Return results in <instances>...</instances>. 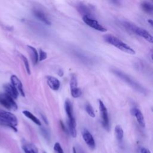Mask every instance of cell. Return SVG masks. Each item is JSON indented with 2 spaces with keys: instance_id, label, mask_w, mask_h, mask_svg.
<instances>
[{
  "instance_id": "4fadbf2b",
  "label": "cell",
  "mask_w": 153,
  "mask_h": 153,
  "mask_svg": "<svg viewBox=\"0 0 153 153\" xmlns=\"http://www.w3.org/2000/svg\"><path fill=\"white\" fill-rule=\"evenodd\" d=\"M4 88L5 93L10 96L11 97H13L14 99L17 98L19 93L11 84H5L4 85Z\"/></svg>"
},
{
  "instance_id": "d6a6232c",
  "label": "cell",
  "mask_w": 153,
  "mask_h": 153,
  "mask_svg": "<svg viewBox=\"0 0 153 153\" xmlns=\"http://www.w3.org/2000/svg\"><path fill=\"white\" fill-rule=\"evenodd\" d=\"M152 112H153V108H152Z\"/></svg>"
},
{
  "instance_id": "836d02e7",
  "label": "cell",
  "mask_w": 153,
  "mask_h": 153,
  "mask_svg": "<svg viewBox=\"0 0 153 153\" xmlns=\"http://www.w3.org/2000/svg\"><path fill=\"white\" fill-rule=\"evenodd\" d=\"M44 153H46V152H44Z\"/></svg>"
},
{
  "instance_id": "e0dca14e",
  "label": "cell",
  "mask_w": 153,
  "mask_h": 153,
  "mask_svg": "<svg viewBox=\"0 0 153 153\" xmlns=\"http://www.w3.org/2000/svg\"><path fill=\"white\" fill-rule=\"evenodd\" d=\"M78 10L81 14L83 15V16H88L90 17H91V16H92L91 9L88 7L86 6L84 4L79 5L78 6Z\"/></svg>"
},
{
  "instance_id": "7c38bea8",
  "label": "cell",
  "mask_w": 153,
  "mask_h": 153,
  "mask_svg": "<svg viewBox=\"0 0 153 153\" xmlns=\"http://www.w3.org/2000/svg\"><path fill=\"white\" fill-rule=\"evenodd\" d=\"M47 82L49 87L54 91H57L60 88V83L59 80L53 76H48L47 77Z\"/></svg>"
},
{
  "instance_id": "d6986e66",
  "label": "cell",
  "mask_w": 153,
  "mask_h": 153,
  "mask_svg": "<svg viewBox=\"0 0 153 153\" xmlns=\"http://www.w3.org/2000/svg\"><path fill=\"white\" fill-rule=\"evenodd\" d=\"M23 114L25 115V116H26V117L29 118L30 120H32L36 125L39 126H41V123L40 120L37 117H36L33 114H32L30 112L25 110V111H23Z\"/></svg>"
},
{
  "instance_id": "d4e9b609",
  "label": "cell",
  "mask_w": 153,
  "mask_h": 153,
  "mask_svg": "<svg viewBox=\"0 0 153 153\" xmlns=\"http://www.w3.org/2000/svg\"><path fill=\"white\" fill-rule=\"evenodd\" d=\"M54 150L57 152V153H64L63 150L60 145V144L59 142L55 143L54 145Z\"/></svg>"
},
{
  "instance_id": "f1b7e54d",
  "label": "cell",
  "mask_w": 153,
  "mask_h": 153,
  "mask_svg": "<svg viewBox=\"0 0 153 153\" xmlns=\"http://www.w3.org/2000/svg\"><path fill=\"white\" fill-rule=\"evenodd\" d=\"M148 22L149 23V24L153 27V20L152 19H149L148 20Z\"/></svg>"
},
{
  "instance_id": "ac0fdd59",
  "label": "cell",
  "mask_w": 153,
  "mask_h": 153,
  "mask_svg": "<svg viewBox=\"0 0 153 153\" xmlns=\"http://www.w3.org/2000/svg\"><path fill=\"white\" fill-rule=\"evenodd\" d=\"M141 8L145 12L153 14V4L148 1H142L141 2Z\"/></svg>"
},
{
  "instance_id": "9a60e30c",
  "label": "cell",
  "mask_w": 153,
  "mask_h": 153,
  "mask_svg": "<svg viewBox=\"0 0 153 153\" xmlns=\"http://www.w3.org/2000/svg\"><path fill=\"white\" fill-rule=\"evenodd\" d=\"M27 47L29 54L32 63L35 65L37 63L38 61L39 60V54L37 52V50H36L35 48L30 45H27Z\"/></svg>"
},
{
  "instance_id": "52a82bcc",
  "label": "cell",
  "mask_w": 153,
  "mask_h": 153,
  "mask_svg": "<svg viewBox=\"0 0 153 153\" xmlns=\"http://www.w3.org/2000/svg\"><path fill=\"white\" fill-rule=\"evenodd\" d=\"M99 106L100 113V116L102 118V124L103 127L108 131L110 130L109 126V119L108 113V110L103 102L101 100H99Z\"/></svg>"
},
{
  "instance_id": "484cf974",
  "label": "cell",
  "mask_w": 153,
  "mask_h": 153,
  "mask_svg": "<svg viewBox=\"0 0 153 153\" xmlns=\"http://www.w3.org/2000/svg\"><path fill=\"white\" fill-rule=\"evenodd\" d=\"M47 57V54L46 52L40 49L39 50V61H42L45 60Z\"/></svg>"
},
{
  "instance_id": "7a4b0ae2",
  "label": "cell",
  "mask_w": 153,
  "mask_h": 153,
  "mask_svg": "<svg viewBox=\"0 0 153 153\" xmlns=\"http://www.w3.org/2000/svg\"><path fill=\"white\" fill-rule=\"evenodd\" d=\"M103 39L105 42L108 44L117 47L118 49L121 51L129 54H135L136 51L134 50L130 46L118 38L111 35V34H106L103 36Z\"/></svg>"
},
{
  "instance_id": "4316f807",
  "label": "cell",
  "mask_w": 153,
  "mask_h": 153,
  "mask_svg": "<svg viewBox=\"0 0 153 153\" xmlns=\"http://www.w3.org/2000/svg\"><path fill=\"white\" fill-rule=\"evenodd\" d=\"M41 131L42 136L44 137V138L47 140H49L50 136H49V134H48V132L47 131V130L44 128H41Z\"/></svg>"
},
{
  "instance_id": "ffe728a7",
  "label": "cell",
  "mask_w": 153,
  "mask_h": 153,
  "mask_svg": "<svg viewBox=\"0 0 153 153\" xmlns=\"http://www.w3.org/2000/svg\"><path fill=\"white\" fill-rule=\"evenodd\" d=\"M115 134L116 138L119 142H121L124 136V131L120 125H117L115 127Z\"/></svg>"
},
{
  "instance_id": "6da1fadb",
  "label": "cell",
  "mask_w": 153,
  "mask_h": 153,
  "mask_svg": "<svg viewBox=\"0 0 153 153\" xmlns=\"http://www.w3.org/2000/svg\"><path fill=\"white\" fill-rule=\"evenodd\" d=\"M111 71L115 75H116L118 78L127 83L128 85H130V87L135 90L136 91L139 92L143 94H146V90L142 85H140L139 82H137L136 80L133 79L131 76H130L125 72L115 68L112 69Z\"/></svg>"
},
{
  "instance_id": "603a6c76",
  "label": "cell",
  "mask_w": 153,
  "mask_h": 153,
  "mask_svg": "<svg viewBox=\"0 0 153 153\" xmlns=\"http://www.w3.org/2000/svg\"><path fill=\"white\" fill-rule=\"evenodd\" d=\"M20 57H21V59H22L23 62V63H24V65L25 66V68H26V72L28 73V74H30V67H29V62H28V60L27 59H26V57L25 56H24L23 55L21 54L20 55Z\"/></svg>"
},
{
  "instance_id": "44dd1931",
  "label": "cell",
  "mask_w": 153,
  "mask_h": 153,
  "mask_svg": "<svg viewBox=\"0 0 153 153\" xmlns=\"http://www.w3.org/2000/svg\"><path fill=\"white\" fill-rule=\"evenodd\" d=\"M71 94H72V97L74 98H78V97H80L82 94V91H81V89L79 88L78 87L71 89Z\"/></svg>"
},
{
  "instance_id": "30bf717a",
  "label": "cell",
  "mask_w": 153,
  "mask_h": 153,
  "mask_svg": "<svg viewBox=\"0 0 153 153\" xmlns=\"http://www.w3.org/2000/svg\"><path fill=\"white\" fill-rule=\"evenodd\" d=\"M130 111H131V114L136 117L138 124L142 127L144 128L145 127V122L144 117L142 112L140 111V110L136 107H134L130 110Z\"/></svg>"
},
{
  "instance_id": "8992f818",
  "label": "cell",
  "mask_w": 153,
  "mask_h": 153,
  "mask_svg": "<svg viewBox=\"0 0 153 153\" xmlns=\"http://www.w3.org/2000/svg\"><path fill=\"white\" fill-rule=\"evenodd\" d=\"M0 104L8 110L16 111L18 108L14 99L6 93H0Z\"/></svg>"
},
{
  "instance_id": "9c48e42d",
  "label": "cell",
  "mask_w": 153,
  "mask_h": 153,
  "mask_svg": "<svg viewBox=\"0 0 153 153\" xmlns=\"http://www.w3.org/2000/svg\"><path fill=\"white\" fill-rule=\"evenodd\" d=\"M82 136L87 146L91 149H94L96 147V143L90 132L86 128H84L82 131Z\"/></svg>"
},
{
  "instance_id": "3957f363",
  "label": "cell",
  "mask_w": 153,
  "mask_h": 153,
  "mask_svg": "<svg viewBox=\"0 0 153 153\" xmlns=\"http://www.w3.org/2000/svg\"><path fill=\"white\" fill-rule=\"evenodd\" d=\"M65 111L68 117V127L70 134L73 137L76 136L77 133L76 130V121L73 115V109L72 103L70 100H67L65 103Z\"/></svg>"
},
{
  "instance_id": "4dcf8cb0",
  "label": "cell",
  "mask_w": 153,
  "mask_h": 153,
  "mask_svg": "<svg viewBox=\"0 0 153 153\" xmlns=\"http://www.w3.org/2000/svg\"><path fill=\"white\" fill-rule=\"evenodd\" d=\"M151 53H152V54L153 55V48L152 49H151Z\"/></svg>"
},
{
  "instance_id": "2e32d148",
  "label": "cell",
  "mask_w": 153,
  "mask_h": 153,
  "mask_svg": "<svg viewBox=\"0 0 153 153\" xmlns=\"http://www.w3.org/2000/svg\"><path fill=\"white\" fill-rule=\"evenodd\" d=\"M22 148L25 153H38L37 148L32 143L25 142L23 144Z\"/></svg>"
},
{
  "instance_id": "f546056e",
  "label": "cell",
  "mask_w": 153,
  "mask_h": 153,
  "mask_svg": "<svg viewBox=\"0 0 153 153\" xmlns=\"http://www.w3.org/2000/svg\"><path fill=\"white\" fill-rule=\"evenodd\" d=\"M72 149H73V153H76V149H75L74 147H73Z\"/></svg>"
},
{
  "instance_id": "8fae6325",
  "label": "cell",
  "mask_w": 153,
  "mask_h": 153,
  "mask_svg": "<svg viewBox=\"0 0 153 153\" xmlns=\"http://www.w3.org/2000/svg\"><path fill=\"white\" fill-rule=\"evenodd\" d=\"M11 79V84L17 90V91H19V93L22 96H25V92H24V90H23V85L22 82L20 81V80L18 78V77L16 75H12L10 78Z\"/></svg>"
},
{
  "instance_id": "cb8c5ba5",
  "label": "cell",
  "mask_w": 153,
  "mask_h": 153,
  "mask_svg": "<svg viewBox=\"0 0 153 153\" xmlns=\"http://www.w3.org/2000/svg\"><path fill=\"white\" fill-rule=\"evenodd\" d=\"M77 87V78L75 75H72L70 81V88L71 90L76 88Z\"/></svg>"
},
{
  "instance_id": "5bb4252c",
  "label": "cell",
  "mask_w": 153,
  "mask_h": 153,
  "mask_svg": "<svg viewBox=\"0 0 153 153\" xmlns=\"http://www.w3.org/2000/svg\"><path fill=\"white\" fill-rule=\"evenodd\" d=\"M33 13L37 19H38L40 21L43 22L44 24L47 25H50L51 24L50 21L49 20V19H48L45 14L42 11L38 9H35L33 11Z\"/></svg>"
},
{
  "instance_id": "7402d4cb",
  "label": "cell",
  "mask_w": 153,
  "mask_h": 153,
  "mask_svg": "<svg viewBox=\"0 0 153 153\" xmlns=\"http://www.w3.org/2000/svg\"><path fill=\"white\" fill-rule=\"evenodd\" d=\"M85 111L92 118L95 117V113H94V109L90 104H87L85 105Z\"/></svg>"
},
{
  "instance_id": "277c9868",
  "label": "cell",
  "mask_w": 153,
  "mask_h": 153,
  "mask_svg": "<svg viewBox=\"0 0 153 153\" xmlns=\"http://www.w3.org/2000/svg\"><path fill=\"white\" fill-rule=\"evenodd\" d=\"M0 124L8 127L14 131H17L18 120L17 117L11 112L0 110Z\"/></svg>"
},
{
  "instance_id": "ba28073f",
  "label": "cell",
  "mask_w": 153,
  "mask_h": 153,
  "mask_svg": "<svg viewBox=\"0 0 153 153\" xmlns=\"http://www.w3.org/2000/svg\"><path fill=\"white\" fill-rule=\"evenodd\" d=\"M82 20L84 22V23L89 26L90 27L93 28L95 30L102 32H105L107 31V29L103 27L102 25H100L97 20L95 19L88 17V16H83L82 17Z\"/></svg>"
},
{
  "instance_id": "83f0119b",
  "label": "cell",
  "mask_w": 153,
  "mask_h": 153,
  "mask_svg": "<svg viewBox=\"0 0 153 153\" xmlns=\"http://www.w3.org/2000/svg\"><path fill=\"white\" fill-rule=\"evenodd\" d=\"M140 153H151V151L146 148H141Z\"/></svg>"
},
{
  "instance_id": "5b68a950",
  "label": "cell",
  "mask_w": 153,
  "mask_h": 153,
  "mask_svg": "<svg viewBox=\"0 0 153 153\" xmlns=\"http://www.w3.org/2000/svg\"><path fill=\"white\" fill-rule=\"evenodd\" d=\"M123 25L127 29L134 33L135 34L141 36L149 42L153 43V36L145 29L139 27L136 25L128 22H123Z\"/></svg>"
},
{
  "instance_id": "1f68e13d",
  "label": "cell",
  "mask_w": 153,
  "mask_h": 153,
  "mask_svg": "<svg viewBox=\"0 0 153 153\" xmlns=\"http://www.w3.org/2000/svg\"><path fill=\"white\" fill-rule=\"evenodd\" d=\"M151 59L153 60V55H152V54L151 55Z\"/></svg>"
}]
</instances>
